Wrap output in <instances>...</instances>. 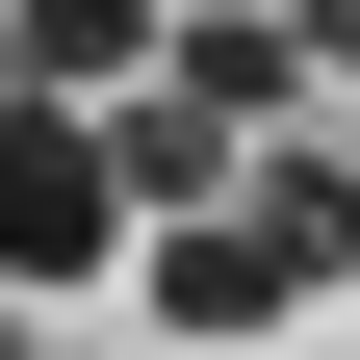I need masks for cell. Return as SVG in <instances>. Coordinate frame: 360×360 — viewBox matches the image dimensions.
<instances>
[{
	"mask_svg": "<svg viewBox=\"0 0 360 360\" xmlns=\"http://www.w3.org/2000/svg\"><path fill=\"white\" fill-rule=\"evenodd\" d=\"M129 77H180V103H206V129H283V103H309V52H283V26H257V0H180V26H155V52H129Z\"/></svg>",
	"mask_w": 360,
	"mask_h": 360,
	"instance_id": "obj_3",
	"label": "cell"
},
{
	"mask_svg": "<svg viewBox=\"0 0 360 360\" xmlns=\"http://www.w3.org/2000/svg\"><path fill=\"white\" fill-rule=\"evenodd\" d=\"M103 257H129V180H103V129L0 77V283H103Z\"/></svg>",
	"mask_w": 360,
	"mask_h": 360,
	"instance_id": "obj_1",
	"label": "cell"
},
{
	"mask_svg": "<svg viewBox=\"0 0 360 360\" xmlns=\"http://www.w3.org/2000/svg\"><path fill=\"white\" fill-rule=\"evenodd\" d=\"M77 129H103V180H129V206H206V180L257 155V129H206V103H180V77H103V103H77Z\"/></svg>",
	"mask_w": 360,
	"mask_h": 360,
	"instance_id": "obj_4",
	"label": "cell"
},
{
	"mask_svg": "<svg viewBox=\"0 0 360 360\" xmlns=\"http://www.w3.org/2000/svg\"><path fill=\"white\" fill-rule=\"evenodd\" d=\"M129 52H155V0H0V77L26 103H103Z\"/></svg>",
	"mask_w": 360,
	"mask_h": 360,
	"instance_id": "obj_5",
	"label": "cell"
},
{
	"mask_svg": "<svg viewBox=\"0 0 360 360\" xmlns=\"http://www.w3.org/2000/svg\"><path fill=\"white\" fill-rule=\"evenodd\" d=\"M283 52H309V103H335V77H360V0H283Z\"/></svg>",
	"mask_w": 360,
	"mask_h": 360,
	"instance_id": "obj_6",
	"label": "cell"
},
{
	"mask_svg": "<svg viewBox=\"0 0 360 360\" xmlns=\"http://www.w3.org/2000/svg\"><path fill=\"white\" fill-rule=\"evenodd\" d=\"M206 206H232V232H257V283H283V309H335V283H360V155H309V103L257 129V155L206 180Z\"/></svg>",
	"mask_w": 360,
	"mask_h": 360,
	"instance_id": "obj_2",
	"label": "cell"
}]
</instances>
